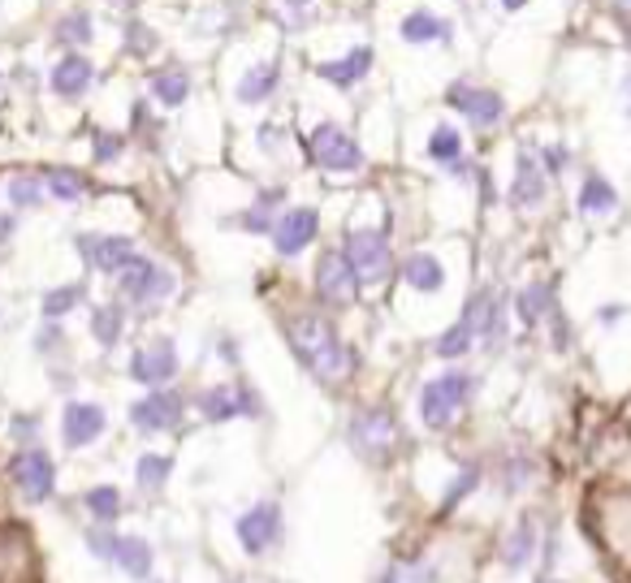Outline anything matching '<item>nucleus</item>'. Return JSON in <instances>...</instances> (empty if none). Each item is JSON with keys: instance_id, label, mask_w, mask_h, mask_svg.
Instances as JSON below:
<instances>
[{"instance_id": "40", "label": "nucleus", "mask_w": 631, "mask_h": 583, "mask_svg": "<svg viewBox=\"0 0 631 583\" xmlns=\"http://www.w3.org/2000/svg\"><path fill=\"white\" fill-rule=\"evenodd\" d=\"M536 156H541V165H545L549 182H558V178L571 169V147H567V143H541V147H536Z\"/></svg>"}, {"instance_id": "31", "label": "nucleus", "mask_w": 631, "mask_h": 583, "mask_svg": "<svg viewBox=\"0 0 631 583\" xmlns=\"http://www.w3.org/2000/svg\"><path fill=\"white\" fill-rule=\"evenodd\" d=\"M122 329H126V312L118 303H105V307H92V338L100 342V350H113L122 342Z\"/></svg>"}, {"instance_id": "24", "label": "nucleus", "mask_w": 631, "mask_h": 583, "mask_svg": "<svg viewBox=\"0 0 631 583\" xmlns=\"http://www.w3.org/2000/svg\"><path fill=\"white\" fill-rule=\"evenodd\" d=\"M554 312H558V299H554V286H549V281H527V286L514 294V316H519V325H527V329L545 325Z\"/></svg>"}, {"instance_id": "14", "label": "nucleus", "mask_w": 631, "mask_h": 583, "mask_svg": "<svg viewBox=\"0 0 631 583\" xmlns=\"http://www.w3.org/2000/svg\"><path fill=\"white\" fill-rule=\"evenodd\" d=\"M78 255L87 259V268L118 277L122 268H130L138 259V242L126 233H78Z\"/></svg>"}, {"instance_id": "37", "label": "nucleus", "mask_w": 631, "mask_h": 583, "mask_svg": "<svg viewBox=\"0 0 631 583\" xmlns=\"http://www.w3.org/2000/svg\"><path fill=\"white\" fill-rule=\"evenodd\" d=\"M169 475H173V459H169V454H138L134 484H138L143 493H156L160 484H169Z\"/></svg>"}, {"instance_id": "17", "label": "nucleus", "mask_w": 631, "mask_h": 583, "mask_svg": "<svg viewBox=\"0 0 631 583\" xmlns=\"http://www.w3.org/2000/svg\"><path fill=\"white\" fill-rule=\"evenodd\" d=\"M481 303H485V290H476V294L463 303L459 320L433 342V354H437V359H463L472 347H481Z\"/></svg>"}, {"instance_id": "41", "label": "nucleus", "mask_w": 631, "mask_h": 583, "mask_svg": "<svg viewBox=\"0 0 631 583\" xmlns=\"http://www.w3.org/2000/svg\"><path fill=\"white\" fill-rule=\"evenodd\" d=\"M160 48V35L147 22H126V52L130 57H147Z\"/></svg>"}, {"instance_id": "29", "label": "nucleus", "mask_w": 631, "mask_h": 583, "mask_svg": "<svg viewBox=\"0 0 631 583\" xmlns=\"http://www.w3.org/2000/svg\"><path fill=\"white\" fill-rule=\"evenodd\" d=\"M147 83H151V96H156L160 109H178V105H186V96H191V74L178 70V65H169V70H151Z\"/></svg>"}, {"instance_id": "34", "label": "nucleus", "mask_w": 631, "mask_h": 583, "mask_svg": "<svg viewBox=\"0 0 631 583\" xmlns=\"http://www.w3.org/2000/svg\"><path fill=\"white\" fill-rule=\"evenodd\" d=\"M83 506L92 510L96 523H118V514H122V488L118 484H96V488L83 493Z\"/></svg>"}, {"instance_id": "23", "label": "nucleus", "mask_w": 631, "mask_h": 583, "mask_svg": "<svg viewBox=\"0 0 631 583\" xmlns=\"http://www.w3.org/2000/svg\"><path fill=\"white\" fill-rule=\"evenodd\" d=\"M428 160L446 165L454 178H468V160H463V130L450 121H437L428 134Z\"/></svg>"}, {"instance_id": "18", "label": "nucleus", "mask_w": 631, "mask_h": 583, "mask_svg": "<svg viewBox=\"0 0 631 583\" xmlns=\"http://www.w3.org/2000/svg\"><path fill=\"white\" fill-rule=\"evenodd\" d=\"M109 428V415L100 402H65V415H61V441L65 450H83L92 441H100Z\"/></svg>"}, {"instance_id": "11", "label": "nucleus", "mask_w": 631, "mask_h": 583, "mask_svg": "<svg viewBox=\"0 0 631 583\" xmlns=\"http://www.w3.org/2000/svg\"><path fill=\"white\" fill-rule=\"evenodd\" d=\"M316 294L333 312H342V307H351L360 299V277H355V268H351L342 246L320 251V259H316Z\"/></svg>"}, {"instance_id": "25", "label": "nucleus", "mask_w": 631, "mask_h": 583, "mask_svg": "<svg viewBox=\"0 0 631 583\" xmlns=\"http://www.w3.org/2000/svg\"><path fill=\"white\" fill-rule=\"evenodd\" d=\"M402 281L411 290H420V294H437V290H446V264L437 255H428V251H411L402 259Z\"/></svg>"}, {"instance_id": "53", "label": "nucleus", "mask_w": 631, "mask_h": 583, "mask_svg": "<svg viewBox=\"0 0 631 583\" xmlns=\"http://www.w3.org/2000/svg\"><path fill=\"white\" fill-rule=\"evenodd\" d=\"M623 113H628V117H631V87H628V109H623Z\"/></svg>"}, {"instance_id": "27", "label": "nucleus", "mask_w": 631, "mask_h": 583, "mask_svg": "<svg viewBox=\"0 0 631 583\" xmlns=\"http://www.w3.org/2000/svg\"><path fill=\"white\" fill-rule=\"evenodd\" d=\"M281 199H286V186H272V191H259L255 195V204L247 208V212H239L230 226H239V230L247 233H272V226H277V208H281Z\"/></svg>"}, {"instance_id": "9", "label": "nucleus", "mask_w": 631, "mask_h": 583, "mask_svg": "<svg viewBox=\"0 0 631 583\" xmlns=\"http://www.w3.org/2000/svg\"><path fill=\"white\" fill-rule=\"evenodd\" d=\"M342 251H347L360 286H385L393 277V251H389V242H385L380 230H351L347 242H342Z\"/></svg>"}, {"instance_id": "6", "label": "nucleus", "mask_w": 631, "mask_h": 583, "mask_svg": "<svg viewBox=\"0 0 631 583\" xmlns=\"http://www.w3.org/2000/svg\"><path fill=\"white\" fill-rule=\"evenodd\" d=\"M199 415L208 424H230V420H264V398L247 380H217L199 393Z\"/></svg>"}, {"instance_id": "52", "label": "nucleus", "mask_w": 631, "mask_h": 583, "mask_svg": "<svg viewBox=\"0 0 631 583\" xmlns=\"http://www.w3.org/2000/svg\"><path fill=\"white\" fill-rule=\"evenodd\" d=\"M286 4H290V9H294V13H303V9H307V4H312V0H286Z\"/></svg>"}, {"instance_id": "54", "label": "nucleus", "mask_w": 631, "mask_h": 583, "mask_svg": "<svg viewBox=\"0 0 631 583\" xmlns=\"http://www.w3.org/2000/svg\"><path fill=\"white\" fill-rule=\"evenodd\" d=\"M545 583H562V580H545Z\"/></svg>"}, {"instance_id": "21", "label": "nucleus", "mask_w": 631, "mask_h": 583, "mask_svg": "<svg viewBox=\"0 0 631 583\" xmlns=\"http://www.w3.org/2000/svg\"><path fill=\"white\" fill-rule=\"evenodd\" d=\"M398 35H402V44H450L454 39V22L450 17H441V13H433V9H411L402 22H398Z\"/></svg>"}, {"instance_id": "1", "label": "nucleus", "mask_w": 631, "mask_h": 583, "mask_svg": "<svg viewBox=\"0 0 631 583\" xmlns=\"http://www.w3.org/2000/svg\"><path fill=\"white\" fill-rule=\"evenodd\" d=\"M286 342L294 350V359L320 380V385H342L355 376V350L342 342V333L333 329V320H325L320 312H290L281 320Z\"/></svg>"}, {"instance_id": "5", "label": "nucleus", "mask_w": 631, "mask_h": 583, "mask_svg": "<svg viewBox=\"0 0 631 583\" xmlns=\"http://www.w3.org/2000/svg\"><path fill=\"white\" fill-rule=\"evenodd\" d=\"M347 441H351V450H355L364 463L385 466L393 459V450H398V420H393V411H389V406L360 411V415L351 420V428H347Z\"/></svg>"}, {"instance_id": "32", "label": "nucleus", "mask_w": 631, "mask_h": 583, "mask_svg": "<svg viewBox=\"0 0 631 583\" xmlns=\"http://www.w3.org/2000/svg\"><path fill=\"white\" fill-rule=\"evenodd\" d=\"M151 545L143 541V536H122V545H118V567L126 571L130 580H147L151 575Z\"/></svg>"}, {"instance_id": "22", "label": "nucleus", "mask_w": 631, "mask_h": 583, "mask_svg": "<svg viewBox=\"0 0 631 583\" xmlns=\"http://www.w3.org/2000/svg\"><path fill=\"white\" fill-rule=\"evenodd\" d=\"M368 70H373V48H351L347 57H338V61H320L316 65V78L320 83H329V87H338V92H351L355 83H364L368 78Z\"/></svg>"}, {"instance_id": "50", "label": "nucleus", "mask_w": 631, "mask_h": 583, "mask_svg": "<svg viewBox=\"0 0 631 583\" xmlns=\"http://www.w3.org/2000/svg\"><path fill=\"white\" fill-rule=\"evenodd\" d=\"M221 359H226V363H239V359H243V354H239V350H234V342H230V338H226V342H221Z\"/></svg>"}, {"instance_id": "12", "label": "nucleus", "mask_w": 631, "mask_h": 583, "mask_svg": "<svg viewBox=\"0 0 631 583\" xmlns=\"http://www.w3.org/2000/svg\"><path fill=\"white\" fill-rule=\"evenodd\" d=\"M182 415H186V398L178 389H151L147 398H138L130 406V424L147 437L156 433H178L182 428Z\"/></svg>"}, {"instance_id": "28", "label": "nucleus", "mask_w": 631, "mask_h": 583, "mask_svg": "<svg viewBox=\"0 0 631 583\" xmlns=\"http://www.w3.org/2000/svg\"><path fill=\"white\" fill-rule=\"evenodd\" d=\"M532 554H536V519H532V514H523V519L510 527V536H506L502 567L506 571H523V567L532 562Z\"/></svg>"}, {"instance_id": "47", "label": "nucleus", "mask_w": 631, "mask_h": 583, "mask_svg": "<svg viewBox=\"0 0 631 583\" xmlns=\"http://www.w3.org/2000/svg\"><path fill=\"white\" fill-rule=\"evenodd\" d=\"M61 342H65V338H61V329H57V325L48 320V329L39 333V354H52V350L61 347Z\"/></svg>"}, {"instance_id": "51", "label": "nucleus", "mask_w": 631, "mask_h": 583, "mask_svg": "<svg viewBox=\"0 0 631 583\" xmlns=\"http://www.w3.org/2000/svg\"><path fill=\"white\" fill-rule=\"evenodd\" d=\"M498 4H502L506 13H519V9H527V4H532V0H498Z\"/></svg>"}, {"instance_id": "15", "label": "nucleus", "mask_w": 631, "mask_h": 583, "mask_svg": "<svg viewBox=\"0 0 631 583\" xmlns=\"http://www.w3.org/2000/svg\"><path fill=\"white\" fill-rule=\"evenodd\" d=\"M178 367H182V359H178L173 338H156L151 347H138L126 363L130 380L143 385V389H165L178 376Z\"/></svg>"}, {"instance_id": "45", "label": "nucleus", "mask_w": 631, "mask_h": 583, "mask_svg": "<svg viewBox=\"0 0 631 583\" xmlns=\"http://www.w3.org/2000/svg\"><path fill=\"white\" fill-rule=\"evenodd\" d=\"M623 316H628V303H602L597 307V325H606V329H615Z\"/></svg>"}, {"instance_id": "10", "label": "nucleus", "mask_w": 631, "mask_h": 583, "mask_svg": "<svg viewBox=\"0 0 631 583\" xmlns=\"http://www.w3.org/2000/svg\"><path fill=\"white\" fill-rule=\"evenodd\" d=\"M506 199L519 212L545 208V199H549V173H545V165L536 156V143H519V151H514V178H510Z\"/></svg>"}, {"instance_id": "49", "label": "nucleus", "mask_w": 631, "mask_h": 583, "mask_svg": "<svg viewBox=\"0 0 631 583\" xmlns=\"http://www.w3.org/2000/svg\"><path fill=\"white\" fill-rule=\"evenodd\" d=\"M13 433H17V437H26V433L35 437V433H39V420H35V415H31V420H13Z\"/></svg>"}, {"instance_id": "30", "label": "nucleus", "mask_w": 631, "mask_h": 583, "mask_svg": "<svg viewBox=\"0 0 631 583\" xmlns=\"http://www.w3.org/2000/svg\"><path fill=\"white\" fill-rule=\"evenodd\" d=\"M373 583H441V571L428 558H398Z\"/></svg>"}, {"instance_id": "44", "label": "nucleus", "mask_w": 631, "mask_h": 583, "mask_svg": "<svg viewBox=\"0 0 631 583\" xmlns=\"http://www.w3.org/2000/svg\"><path fill=\"white\" fill-rule=\"evenodd\" d=\"M476 484H481V471H476V466H468V471H463V475L454 479V488H450V493L441 497V506H446V510H454V506H459V497H468V493H472Z\"/></svg>"}, {"instance_id": "39", "label": "nucleus", "mask_w": 631, "mask_h": 583, "mask_svg": "<svg viewBox=\"0 0 631 583\" xmlns=\"http://www.w3.org/2000/svg\"><path fill=\"white\" fill-rule=\"evenodd\" d=\"M109 527H113V523H96V527H87V549H92V558L118 562V545H122V536H113Z\"/></svg>"}, {"instance_id": "4", "label": "nucleus", "mask_w": 631, "mask_h": 583, "mask_svg": "<svg viewBox=\"0 0 631 583\" xmlns=\"http://www.w3.org/2000/svg\"><path fill=\"white\" fill-rule=\"evenodd\" d=\"M441 100H446V109L468 117L476 130H498L510 117V105H506L502 92L489 87V83H476V78H454Z\"/></svg>"}, {"instance_id": "8", "label": "nucleus", "mask_w": 631, "mask_h": 583, "mask_svg": "<svg viewBox=\"0 0 631 583\" xmlns=\"http://www.w3.org/2000/svg\"><path fill=\"white\" fill-rule=\"evenodd\" d=\"M173 290H178V277H173L165 264L147 259V255H138L130 268L118 272V294L126 299L130 307H151V303H165Z\"/></svg>"}, {"instance_id": "19", "label": "nucleus", "mask_w": 631, "mask_h": 583, "mask_svg": "<svg viewBox=\"0 0 631 583\" xmlns=\"http://www.w3.org/2000/svg\"><path fill=\"white\" fill-rule=\"evenodd\" d=\"M575 208H580V217H588V221H610V217L623 208V199H619V186H615L602 169H584L580 191H575Z\"/></svg>"}, {"instance_id": "20", "label": "nucleus", "mask_w": 631, "mask_h": 583, "mask_svg": "<svg viewBox=\"0 0 631 583\" xmlns=\"http://www.w3.org/2000/svg\"><path fill=\"white\" fill-rule=\"evenodd\" d=\"M92 83H96V65H92L83 52H65V57L48 70V92H52L57 100H78V96L92 92Z\"/></svg>"}, {"instance_id": "2", "label": "nucleus", "mask_w": 631, "mask_h": 583, "mask_svg": "<svg viewBox=\"0 0 631 583\" xmlns=\"http://www.w3.org/2000/svg\"><path fill=\"white\" fill-rule=\"evenodd\" d=\"M476 389H481V376H472V372H463V367L433 376V380L420 389V420H424V428H433V433L450 428V424L468 411V402L476 398Z\"/></svg>"}, {"instance_id": "7", "label": "nucleus", "mask_w": 631, "mask_h": 583, "mask_svg": "<svg viewBox=\"0 0 631 583\" xmlns=\"http://www.w3.org/2000/svg\"><path fill=\"white\" fill-rule=\"evenodd\" d=\"M9 484L17 488V497L26 506H44L57 493V463H52V454L39 450V446H22L9 459Z\"/></svg>"}, {"instance_id": "33", "label": "nucleus", "mask_w": 631, "mask_h": 583, "mask_svg": "<svg viewBox=\"0 0 631 583\" xmlns=\"http://www.w3.org/2000/svg\"><path fill=\"white\" fill-rule=\"evenodd\" d=\"M52 35H57L65 48H83V44H92V35H96L92 13H87V9H70V13H61L57 26H52Z\"/></svg>"}, {"instance_id": "36", "label": "nucleus", "mask_w": 631, "mask_h": 583, "mask_svg": "<svg viewBox=\"0 0 631 583\" xmlns=\"http://www.w3.org/2000/svg\"><path fill=\"white\" fill-rule=\"evenodd\" d=\"M44 199H48L44 173H13L9 178V204L13 208H39Z\"/></svg>"}, {"instance_id": "46", "label": "nucleus", "mask_w": 631, "mask_h": 583, "mask_svg": "<svg viewBox=\"0 0 631 583\" xmlns=\"http://www.w3.org/2000/svg\"><path fill=\"white\" fill-rule=\"evenodd\" d=\"M259 151H281V125H259Z\"/></svg>"}, {"instance_id": "38", "label": "nucleus", "mask_w": 631, "mask_h": 583, "mask_svg": "<svg viewBox=\"0 0 631 583\" xmlns=\"http://www.w3.org/2000/svg\"><path fill=\"white\" fill-rule=\"evenodd\" d=\"M83 281H74V286H57V290H48L44 294V316L48 320H61V316H70L78 303H83Z\"/></svg>"}, {"instance_id": "35", "label": "nucleus", "mask_w": 631, "mask_h": 583, "mask_svg": "<svg viewBox=\"0 0 631 583\" xmlns=\"http://www.w3.org/2000/svg\"><path fill=\"white\" fill-rule=\"evenodd\" d=\"M44 186H48V195L61 199V204H78V199L87 195V178H83L78 169H48V173H44Z\"/></svg>"}, {"instance_id": "42", "label": "nucleus", "mask_w": 631, "mask_h": 583, "mask_svg": "<svg viewBox=\"0 0 631 583\" xmlns=\"http://www.w3.org/2000/svg\"><path fill=\"white\" fill-rule=\"evenodd\" d=\"M122 151H126V138H122V134H113V130H100V134H96V143H92V156H96L100 165L122 160Z\"/></svg>"}, {"instance_id": "26", "label": "nucleus", "mask_w": 631, "mask_h": 583, "mask_svg": "<svg viewBox=\"0 0 631 583\" xmlns=\"http://www.w3.org/2000/svg\"><path fill=\"white\" fill-rule=\"evenodd\" d=\"M277 87H281V61H259V65H252V70L239 78L234 100H239V105H264V100H272Z\"/></svg>"}, {"instance_id": "3", "label": "nucleus", "mask_w": 631, "mask_h": 583, "mask_svg": "<svg viewBox=\"0 0 631 583\" xmlns=\"http://www.w3.org/2000/svg\"><path fill=\"white\" fill-rule=\"evenodd\" d=\"M303 156L325 169V173H360L364 169V147L351 138V130H342L338 121H320L299 138Z\"/></svg>"}, {"instance_id": "13", "label": "nucleus", "mask_w": 631, "mask_h": 583, "mask_svg": "<svg viewBox=\"0 0 631 583\" xmlns=\"http://www.w3.org/2000/svg\"><path fill=\"white\" fill-rule=\"evenodd\" d=\"M281 506L277 501H255L252 510H243L239 519H234V536H239V545L252 554V558H264L268 549H277L281 545Z\"/></svg>"}, {"instance_id": "48", "label": "nucleus", "mask_w": 631, "mask_h": 583, "mask_svg": "<svg viewBox=\"0 0 631 583\" xmlns=\"http://www.w3.org/2000/svg\"><path fill=\"white\" fill-rule=\"evenodd\" d=\"M13 230H17V217H13V212H0V246L13 238Z\"/></svg>"}, {"instance_id": "16", "label": "nucleus", "mask_w": 631, "mask_h": 583, "mask_svg": "<svg viewBox=\"0 0 631 583\" xmlns=\"http://www.w3.org/2000/svg\"><path fill=\"white\" fill-rule=\"evenodd\" d=\"M316 233H320V208H312V204H299V208H286L281 217H277V226H272V251L281 255V259H294V255H303L312 242H316Z\"/></svg>"}, {"instance_id": "43", "label": "nucleus", "mask_w": 631, "mask_h": 583, "mask_svg": "<svg viewBox=\"0 0 631 583\" xmlns=\"http://www.w3.org/2000/svg\"><path fill=\"white\" fill-rule=\"evenodd\" d=\"M593 9H602L619 31H623V39L631 44V0H588Z\"/></svg>"}]
</instances>
